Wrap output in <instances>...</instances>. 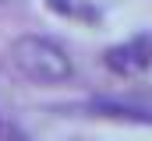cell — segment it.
Returning a JSON list of instances; mask_svg holds the SVG:
<instances>
[{"label": "cell", "instance_id": "cell-1", "mask_svg": "<svg viewBox=\"0 0 152 141\" xmlns=\"http://www.w3.org/2000/svg\"><path fill=\"white\" fill-rule=\"evenodd\" d=\"M11 64L21 78L39 81V85H60L71 78V57L53 42V39H42V35H21L14 46H11Z\"/></svg>", "mask_w": 152, "mask_h": 141}, {"label": "cell", "instance_id": "cell-2", "mask_svg": "<svg viewBox=\"0 0 152 141\" xmlns=\"http://www.w3.org/2000/svg\"><path fill=\"white\" fill-rule=\"evenodd\" d=\"M92 109L99 116H117V120H131V124H152L149 109H138V106H127V102H113V99H99V102H92Z\"/></svg>", "mask_w": 152, "mask_h": 141}, {"label": "cell", "instance_id": "cell-3", "mask_svg": "<svg viewBox=\"0 0 152 141\" xmlns=\"http://www.w3.org/2000/svg\"><path fill=\"white\" fill-rule=\"evenodd\" d=\"M131 49H134V57H138L142 67H149V64H152V35H138V39H131Z\"/></svg>", "mask_w": 152, "mask_h": 141}, {"label": "cell", "instance_id": "cell-4", "mask_svg": "<svg viewBox=\"0 0 152 141\" xmlns=\"http://www.w3.org/2000/svg\"><path fill=\"white\" fill-rule=\"evenodd\" d=\"M50 7H53V11H60V14H67V11H71V7H67V0H50Z\"/></svg>", "mask_w": 152, "mask_h": 141}]
</instances>
